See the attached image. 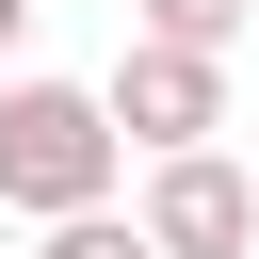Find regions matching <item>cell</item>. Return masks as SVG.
Wrapping results in <instances>:
<instances>
[{"label":"cell","instance_id":"cell-5","mask_svg":"<svg viewBox=\"0 0 259 259\" xmlns=\"http://www.w3.org/2000/svg\"><path fill=\"white\" fill-rule=\"evenodd\" d=\"M146 32H178V49H227V32H243V0H146Z\"/></svg>","mask_w":259,"mask_h":259},{"label":"cell","instance_id":"cell-4","mask_svg":"<svg viewBox=\"0 0 259 259\" xmlns=\"http://www.w3.org/2000/svg\"><path fill=\"white\" fill-rule=\"evenodd\" d=\"M32 259H146V227L97 194V210H49V243H32Z\"/></svg>","mask_w":259,"mask_h":259},{"label":"cell","instance_id":"cell-1","mask_svg":"<svg viewBox=\"0 0 259 259\" xmlns=\"http://www.w3.org/2000/svg\"><path fill=\"white\" fill-rule=\"evenodd\" d=\"M113 113H97V81H0V210H97L113 194Z\"/></svg>","mask_w":259,"mask_h":259},{"label":"cell","instance_id":"cell-2","mask_svg":"<svg viewBox=\"0 0 259 259\" xmlns=\"http://www.w3.org/2000/svg\"><path fill=\"white\" fill-rule=\"evenodd\" d=\"M97 113H113V146H210L227 130V49H178V32H130V65L97 81Z\"/></svg>","mask_w":259,"mask_h":259},{"label":"cell","instance_id":"cell-6","mask_svg":"<svg viewBox=\"0 0 259 259\" xmlns=\"http://www.w3.org/2000/svg\"><path fill=\"white\" fill-rule=\"evenodd\" d=\"M16 32H32V0H0V49H16Z\"/></svg>","mask_w":259,"mask_h":259},{"label":"cell","instance_id":"cell-3","mask_svg":"<svg viewBox=\"0 0 259 259\" xmlns=\"http://www.w3.org/2000/svg\"><path fill=\"white\" fill-rule=\"evenodd\" d=\"M130 227H146V259H243V243H259V194H243L227 146H162Z\"/></svg>","mask_w":259,"mask_h":259}]
</instances>
